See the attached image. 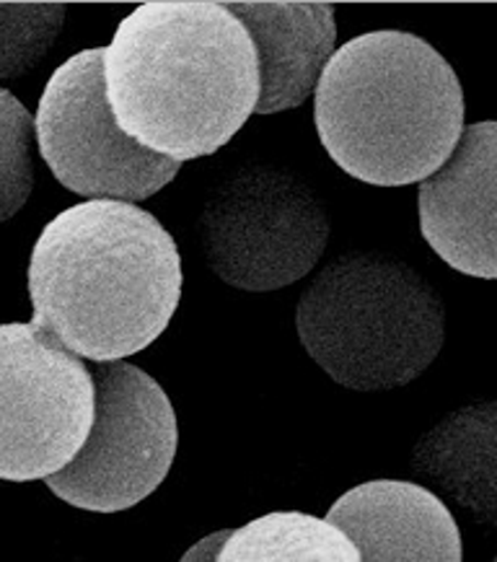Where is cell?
I'll return each mask as SVG.
<instances>
[{
  "label": "cell",
  "instance_id": "9a60e30c",
  "mask_svg": "<svg viewBox=\"0 0 497 562\" xmlns=\"http://www.w3.org/2000/svg\"><path fill=\"white\" fill-rule=\"evenodd\" d=\"M34 117L0 86V223L16 215L34 190Z\"/></svg>",
  "mask_w": 497,
  "mask_h": 562
},
{
  "label": "cell",
  "instance_id": "7c38bea8",
  "mask_svg": "<svg viewBox=\"0 0 497 562\" xmlns=\"http://www.w3.org/2000/svg\"><path fill=\"white\" fill-rule=\"evenodd\" d=\"M495 402L451 413L415 446L413 470L425 474L482 521L495 524Z\"/></svg>",
  "mask_w": 497,
  "mask_h": 562
},
{
  "label": "cell",
  "instance_id": "4fadbf2b",
  "mask_svg": "<svg viewBox=\"0 0 497 562\" xmlns=\"http://www.w3.org/2000/svg\"><path fill=\"white\" fill-rule=\"evenodd\" d=\"M215 562H363L327 518L275 510L228 531Z\"/></svg>",
  "mask_w": 497,
  "mask_h": 562
},
{
  "label": "cell",
  "instance_id": "277c9868",
  "mask_svg": "<svg viewBox=\"0 0 497 562\" xmlns=\"http://www.w3.org/2000/svg\"><path fill=\"white\" fill-rule=\"evenodd\" d=\"M295 329L314 363L344 389L413 384L445 340L441 295L415 268L386 255H344L301 295Z\"/></svg>",
  "mask_w": 497,
  "mask_h": 562
},
{
  "label": "cell",
  "instance_id": "5bb4252c",
  "mask_svg": "<svg viewBox=\"0 0 497 562\" xmlns=\"http://www.w3.org/2000/svg\"><path fill=\"white\" fill-rule=\"evenodd\" d=\"M65 3H0V78H21L45 60L65 24Z\"/></svg>",
  "mask_w": 497,
  "mask_h": 562
},
{
  "label": "cell",
  "instance_id": "ba28073f",
  "mask_svg": "<svg viewBox=\"0 0 497 562\" xmlns=\"http://www.w3.org/2000/svg\"><path fill=\"white\" fill-rule=\"evenodd\" d=\"M93 423L81 358L34 324H0V480H47L76 459Z\"/></svg>",
  "mask_w": 497,
  "mask_h": 562
},
{
  "label": "cell",
  "instance_id": "8fae6325",
  "mask_svg": "<svg viewBox=\"0 0 497 562\" xmlns=\"http://www.w3.org/2000/svg\"><path fill=\"white\" fill-rule=\"evenodd\" d=\"M241 21L257 49V114L295 110L312 97L335 53L331 3H223Z\"/></svg>",
  "mask_w": 497,
  "mask_h": 562
},
{
  "label": "cell",
  "instance_id": "2e32d148",
  "mask_svg": "<svg viewBox=\"0 0 497 562\" xmlns=\"http://www.w3.org/2000/svg\"><path fill=\"white\" fill-rule=\"evenodd\" d=\"M228 537V529L226 531H215V535L200 539L197 544L192 547V550L184 552V558L179 562H215V554H218L223 539Z\"/></svg>",
  "mask_w": 497,
  "mask_h": 562
},
{
  "label": "cell",
  "instance_id": "52a82bcc",
  "mask_svg": "<svg viewBox=\"0 0 497 562\" xmlns=\"http://www.w3.org/2000/svg\"><path fill=\"white\" fill-rule=\"evenodd\" d=\"M102 53L83 49L55 70L39 97L34 138L65 190L135 205L174 182L182 164L140 148L117 127L106 104Z\"/></svg>",
  "mask_w": 497,
  "mask_h": 562
},
{
  "label": "cell",
  "instance_id": "8992f818",
  "mask_svg": "<svg viewBox=\"0 0 497 562\" xmlns=\"http://www.w3.org/2000/svg\"><path fill=\"white\" fill-rule=\"evenodd\" d=\"M93 423L70 464L45 480L68 506L117 514L146 501L174 464L177 413L161 384L127 360L93 363Z\"/></svg>",
  "mask_w": 497,
  "mask_h": 562
},
{
  "label": "cell",
  "instance_id": "3957f363",
  "mask_svg": "<svg viewBox=\"0 0 497 562\" xmlns=\"http://www.w3.org/2000/svg\"><path fill=\"white\" fill-rule=\"evenodd\" d=\"M314 122L331 161L376 187L417 184L464 133V91L438 49L409 32L344 42L314 89Z\"/></svg>",
  "mask_w": 497,
  "mask_h": 562
},
{
  "label": "cell",
  "instance_id": "6da1fadb",
  "mask_svg": "<svg viewBox=\"0 0 497 562\" xmlns=\"http://www.w3.org/2000/svg\"><path fill=\"white\" fill-rule=\"evenodd\" d=\"M104 93L127 138L169 161L211 156L255 114L257 49L223 3H146L102 53Z\"/></svg>",
  "mask_w": 497,
  "mask_h": 562
},
{
  "label": "cell",
  "instance_id": "30bf717a",
  "mask_svg": "<svg viewBox=\"0 0 497 562\" xmlns=\"http://www.w3.org/2000/svg\"><path fill=\"white\" fill-rule=\"evenodd\" d=\"M327 521L363 562H461V531L445 503L417 482L373 480L348 490Z\"/></svg>",
  "mask_w": 497,
  "mask_h": 562
},
{
  "label": "cell",
  "instance_id": "5b68a950",
  "mask_svg": "<svg viewBox=\"0 0 497 562\" xmlns=\"http://www.w3.org/2000/svg\"><path fill=\"white\" fill-rule=\"evenodd\" d=\"M329 215L291 171L247 167L223 179L200 213L211 270L239 291H278L306 278L329 241Z\"/></svg>",
  "mask_w": 497,
  "mask_h": 562
},
{
  "label": "cell",
  "instance_id": "7a4b0ae2",
  "mask_svg": "<svg viewBox=\"0 0 497 562\" xmlns=\"http://www.w3.org/2000/svg\"><path fill=\"white\" fill-rule=\"evenodd\" d=\"M34 327L76 358L125 360L154 345L182 299V257L156 215L83 200L42 228L29 262Z\"/></svg>",
  "mask_w": 497,
  "mask_h": 562
},
{
  "label": "cell",
  "instance_id": "9c48e42d",
  "mask_svg": "<svg viewBox=\"0 0 497 562\" xmlns=\"http://www.w3.org/2000/svg\"><path fill=\"white\" fill-rule=\"evenodd\" d=\"M495 194L497 125L487 120L464 127L449 161L417 192L425 241L464 276L497 278Z\"/></svg>",
  "mask_w": 497,
  "mask_h": 562
}]
</instances>
